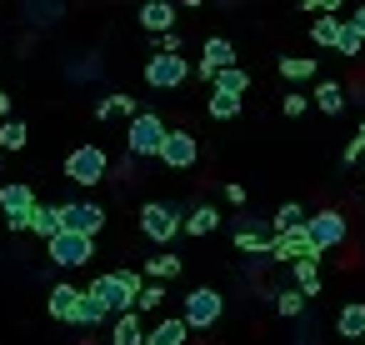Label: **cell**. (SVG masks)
<instances>
[{
  "instance_id": "1",
  "label": "cell",
  "mask_w": 365,
  "mask_h": 345,
  "mask_svg": "<svg viewBox=\"0 0 365 345\" xmlns=\"http://www.w3.org/2000/svg\"><path fill=\"white\" fill-rule=\"evenodd\" d=\"M86 290H91L96 300H106V310L120 320V315H135V300H140V290H145V275H140V270H106V275H96Z\"/></svg>"
},
{
  "instance_id": "2",
  "label": "cell",
  "mask_w": 365,
  "mask_h": 345,
  "mask_svg": "<svg viewBox=\"0 0 365 345\" xmlns=\"http://www.w3.org/2000/svg\"><path fill=\"white\" fill-rule=\"evenodd\" d=\"M165 135H170V125H165L155 110H140V115L130 120V130H125V150H130L135 160H160Z\"/></svg>"
},
{
  "instance_id": "3",
  "label": "cell",
  "mask_w": 365,
  "mask_h": 345,
  "mask_svg": "<svg viewBox=\"0 0 365 345\" xmlns=\"http://www.w3.org/2000/svg\"><path fill=\"white\" fill-rule=\"evenodd\" d=\"M220 315H225V295H220L215 285H195V290H185V310H180V320L190 325V335H195V330H215Z\"/></svg>"
},
{
  "instance_id": "4",
  "label": "cell",
  "mask_w": 365,
  "mask_h": 345,
  "mask_svg": "<svg viewBox=\"0 0 365 345\" xmlns=\"http://www.w3.org/2000/svg\"><path fill=\"white\" fill-rule=\"evenodd\" d=\"M180 225H185V215H180L170 200H150V205H140V235H145V240L170 245V240L180 235Z\"/></svg>"
},
{
  "instance_id": "5",
  "label": "cell",
  "mask_w": 365,
  "mask_h": 345,
  "mask_svg": "<svg viewBox=\"0 0 365 345\" xmlns=\"http://www.w3.org/2000/svg\"><path fill=\"white\" fill-rule=\"evenodd\" d=\"M36 205H41V200H36V190H31L26 180L0 185V215H6V230H11V235L31 230V210H36Z\"/></svg>"
},
{
  "instance_id": "6",
  "label": "cell",
  "mask_w": 365,
  "mask_h": 345,
  "mask_svg": "<svg viewBox=\"0 0 365 345\" xmlns=\"http://www.w3.org/2000/svg\"><path fill=\"white\" fill-rule=\"evenodd\" d=\"M106 170H110V160H106L101 145H76L66 155V180H76V185H101Z\"/></svg>"
},
{
  "instance_id": "7",
  "label": "cell",
  "mask_w": 365,
  "mask_h": 345,
  "mask_svg": "<svg viewBox=\"0 0 365 345\" xmlns=\"http://www.w3.org/2000/svg\"><path fill=\"white\" fill-rule=\"evenodd\" d=\"M61 230L96 240V235L106 230V205H96V200H66V205H61Z\"/></svg>"
},
{
  "instance_id": "8",
  "label": "cell",
  "mask_w": 365,
  "mask_h": 345,
  "mask_svg": "<svg viewBox=\"0 0 365 345\" xmlns=\"http://www.w3.org/2000/svg\"><path fill=\"white\" fill-rule=\"evenodd\" d=\"M190 81V61L185 56H150L145 61V86H155V91H180Z\"/></svg>"
},
{
  "instance_id": "9",
  "label": "cell",
  "mask_w": 365,
  "mask_h": 345,
  "mask_svg": "<svg viewBox=\"0 0 365 345\" xmlns=\"http://www.w3.org/2000/svg\"><path fill=\"white\" fill-rule=\"evenodd\" d=\"M46 250H51V260H56L61 270H81V265H91V260H96V240L71 235V230H61L56 240H46Z\"/></svg>"
},
{
  "instance_id": "10",
  "label": "cell",
  "mask_w": 365,
  "mask_h": 345,
  "mask_svg": "<svg viewBox=\"0 0 365 345\" xmlns=\"http://www.w3.org/2000/svg\"><path fill=\"white\" fill-rule=\"evenodd\" d=\"M305 230H310V245H315V250H335V245H345V235H350V225H345L340 210H315V215L305 220Z\"/></svg>"
},
{
  "instance_id": "11",
  "label": "cell",
  "mask_w": 365,
  "mask_h": 345,
  "mask_svg": "<svg viewBox=\"0 0 365 345\" xmlns=\"http://www.w3.org/2000/svg\"><path fill=\"white\" fill-rule=\"evenodd\" d=\"M195 160H200V140L190 130H170L165 145H160V165L165 170H190Z\"/></svg>"
},
{
  "instance_id": "12",
  "label": "cell",
  "mask_w": 365,
  "mask_h": 345,
  "mask_svg": "<svg viewBox=\"0 0 365 345\" xmlns=\"http://www.w3.org/2000/svg\"><path fill=\"white\" fill-rule=\"evenodd\" d=\"M270 260H320V250L310 245V230L305 225H295V230H280L275 235V245H270Z\"/></svg>"
},
{
  "instance_id": "13",
  "label": "cell",
  "mask_w": 365,
  "mask_h": 345,
  "mask_svg": "<svg viewBox=\"0 0 365 345\" xmlns=\"http://www.w3.org/2000/svg\"><path fill=\"white\" fill-rule=\"evenodd\" d=\"M235 66V46L225 41V36H210L205 46H200V66H195V76L210 86V76H220V71H230Z\"/></svg>"
},
{
  "instance_id": "14",
  "label": "cell",
  "mask_w": 365,
  "mask_h": 345,
  "mask_svg": "<svg viewBox=\"0 0 365 345\" xmlns=\"http://www.w3.org/2000/svg\"><path fill=\"white\" fill-rule=\"evenodd\" d=\"M270 245H275V235L260 230V215H240V220H235V250L265 255V260H270Z\"/></svg>"
},
{
  "instance_id": "15",
  "label": "cell",
  "mask_w": 365,
  "mask_h": 345,
  "mask_svg": "<svg viewBox=\"0 0 365 345\" xmlns=\"http://www.w3.org/2000/svg\"><path fill=\"white\" fill-rule=\"evenodd\" d=\"M81 295L86 290H76V285H51V295H46V310H51V320H66V325H76V310H81Z\"/></svg>"
},
{
  "instance_id": "16",
  "label": "cell",
  "mask_w": 365,
  "mask_h": 345,
  "mask_svg": "<svg viewBox=\"0 0 365 345\" xmlns=\"http://www.w3.org/2000/svg\"><path fill=\"white\" fill-rule=\"evenodd\" d=\"M135 21H140L145 31H155V36H170V31H175V6H170V0H145Z\"/></svg>"
},
{
  "instance_id": "17",
  "label": "cell",
  "mask_w": 365,
  "mask_h": 345,
  "mask_svg": "<svg viewBox=\"0 0 365 345\" xmlns=\"http://www.w3.org/2000/svg\"><path fill=\"white\" fill-rule=\"evenodd\" d=\"M185 340H190V325L180 315H165V320H155L145 330V345H185Z\"/></svg>"
},
{
  "instance_id": "18",
  "label": "cell",
  "mask_w": 365,
  "mask_h": 345,
  "mask_svg": "<svg viewBox=\"0 0 365 345\" xmlns=\"http://www.w3.org/2000/svg\"><path fill=\"white\" fill-rule=\"evenodd\" d=\"M335 335H345V340H360V335H365V300H345V305H340Z\"/></svg>"
},
{
  "instance_id": "19",
  "label": "cell",
  "mask_w": 365,
  "mask_h": 345,
  "mask_svg": "<svg viewBox=\"0 0 365 345\" xmlns=\"http://www.w3.org/2000/svg\"><path fill=\"white\" fill-rule=\"evenodd\" d=\"M210 91H215V96H240V101H245V91H250V71H245V66H230V71L210 76Z\"/></svg>"
},
{
  "instance_id": "20",
  "label": "cell",
  "mask_w": 365,
  "mask_h": 345,
  "mask_svg": "<svg viewBox=\"0 0 365 345\" xmlns=\"http://www.w3.org/2000/svg\"><path fill=\"white\" fill-rule=\"evenodd\" d=\"M340 31H345V21H340V16H315L310 41H315L320 51H340Z\"/></svg>"
},
{
  "instance_id": "21",
  "label": "cell",
  "mask_w": 365,
  "mask_h": 345,
  "mask_svg": "<svg viewBox=\"0 0 365 345\" xmlns=\"http://www.w3.org/2000/svg\"><path fill=\"white\" fill-rule=\"evenodd\" d=\"M31 230H36L41 240H56V235H61V205L41 200V205L31 210Z\"/></svg>"
},
{
  "instance_id": "22",
  "label": "cell",
  "mask_w": 365,
  "mask_h": 345,
  "mask_svg": "<svg viewBox=\"0 0 365 345\" xmlns=\"http://www.w3.org/2000/svg\"><path fill=\"white\" fill-rule=\"evenodd\" d=\"M180 230H185V235H210V230H220V210H215V205H190Z\"/></svg>"
},
{
  "instance_id": "23",
  "label": "cell",
  "mask_w": 365,
  "mask_h": 345,
  "mask_svg": "<svg viewBox=\"0 0 365 345\" xmlns=\"http://www.w3.org/2000/svg\"><path fill=\"white\" fill-rule=\"evenodd\" d=\"M315 110L320 115H340L345 110V86L340 81H320L315 86Z\"/></svg>"
},
{
  "instance_id": "24",
  "label": "cell",
  "mask_w": 365,
  "mask_h": 345,
  "mask_svg": "<svg viewBox=\"0 0 365 345\" xmlns=\"http://www.w3.org/2000/svg\"><path fill=\"white\" fill-rule=\"evenodd\" d=\"M106 320H110V310H106V300H96V295L86 290V295H81V310H76V325H81V330H101Z\"/></svg>"
},
{
  "instance_id": "25",
  "label": "cell",
  "mask_w": 365,
  "mask_h": 345,
  "mask_svg": "<svg viewBox=\"0 0 365 345\" xmlns=\"http://www.w3.org/2000/svg\"><path fill=\"white\" fill-rule=\"evenodd\" d=\"M110 345H145V325H140V315H120V320L110 325Z\"/></svg>"
},
{
  "instance_id": "26",
  "label": "cell",
  "mask_w": 365,
  "mask_h": 345,
  "mask_svg": "<svg viewBox=\"0 0 365 345\" xmlns=\"http://www.w3.org/2000/svg\"><path fill=\"white\" fill-rule=\"evenodd\" d=\"M275 71H280L285 81H310V76H315V56H280Z\"/></svg>"
},
{
  "instance_id": "27",
  "label": "cell",
  "mask_w": 365,
  "mask_h": 345,
  "mask_svg": "<svg viewBox=\"0 0 365 345\" xmlns=\"http://www.w3.org/2000/svg\"><path fill=\"white\" fill-rule=\"evenodd\" d=\"M295 225H305V205H300V200H285V205L270 215V235H280V230H295Z\"/></svg>"
},
{
  "instance_id": "28",
  "label": "cell",
  "mask_w": 365,
  "mask_h": 345,
  "mask_svg": "<svg viewBox=\"0 0 365 345\" xmlns=\"http://www.w3.org/2000/svg\"><path fill=\"white\" fill-rule=\"evenodd\" d=\"M295 290L310 300L320 295V260H295Z\"/></svg>"
},
{
  "instance_id": "29",
  "label": "cell",
  "mask_w": 365,
  "mask_h": 345,
  "mask_svg": "<svg viewBox=\"0 0 365 345\" xmlns=\"http://www.w3.org/2000/svg\"><path fill=\"white\" fill-rule=\"evenodd\" d=\"M275 315H280V320H300V315H305V295H300L295 285L275 290Z\"/></svg>"
},
{
  "instance_id": "30",
  "label": "cell",
  "mask_w": 365,
  "mask_h": 345,
  "mask_svg": "<svg viewBox=\"0 0 365 345\" xmlns=\"http://www.w3.org/2000/svg\"><path fill=\"white\" fill-rule=\"evenodd\" d=\"M175 275H180V255H150V265H145V280L165 285V280H175Z\"/></svg>"
},
{
  "instance_id": "31",
  "label": "cell",
  "mask_w": 365,
  "mask_h": 345,
  "mask_svg": "<svg viewBox=\"0 0 365 345\" xmlns=\"http://www.w3.org/2000/svg\"><path fill=\"white\" fill-rule=\"evenodd\" d=\"M240 105H245L240 96H215V91H210V101H205L210 120H235V115H240Z\"/></svg>"
},
{
  "instance_id": "32",
  "label": "cell",
  "mask_w": 365,
  "mask_h": 345,
  "mask_svg": "<svg viewBox=\"0 0 365 345\" xmlns=\"http://www.w3.org/2000/svg\"><path fill=\"white\" fill-rule=\"evenodd\" d=\"M26 140H31L26 120H0V150H26Z\"/></svg>"
},
{
  "instance_id": "33",
  "label": "cell",
  "mask_w": 365,
  "mask_h": 345,
  "mask_svg": "<svg viewBox=\"0 0 365 345\" xmlns=\"http://www.w3.org/2000/svg\"><path fill=\"white\" fill-rule=\"evenodd\" d=\"M160 300H165V285L145 280V290H140V300H135V315H150V310H160Z\"/></svg>"
},
{
  "instance_id": "34",
  "label": "cell",
  "mask_w": 365,
  "mask_h": 345,
  "mask_svg": "<svg viewBox=\"0 0 365 345\" xmlns=\"http://www.w3.org/2000/svg\"><path fill=\"white\" fill-rule=\"evenodd\" d=\"M360 155H365V120H360V130H355V135H350V145H345V150H340V160H345V165H355V160H360Z\"/></svg>"
},
{
  "instance_id": "35",
  "label": "cell",
  "mask_w": 365,
  "mask_h": 345,
  "mask_svg": "<svg viewBox=\"0 0 365 345\" xmlns=\"http://www.w3.org/2000/svg\"><path fill=\"white\" fill-rule=\"evenodd\" d=\"M360 51H365V41L345 26V31H340V51H335V56H360Z\"/></svg>"
},
{
  "instance_id": "36",
  "label": "cell",
  "mask_w": 365,
  "mask_h": 345,
  "mask_svg": "<svg viewBox=\"0 0 365 345\" xmlns=\"http://www.w3.org/2000/svg\"><path fill=\"white\" fill-rule=\"evenodd\" d=\"M185 51V41H180V31H170V36H160V56H180Z\"/></svg>"
},
{
  "instance_id": "37",
  "label": "cell",
  "mask_w": 365,
  "mask_h": 345,
  "mask_svg": "<svg viewBox=\"0 0 365 345\" xmlns=\"http://www.w3.org/2000/svg\"><path fill=\"white\" fill-rule=\"evenodd\" d=\"M280 110H285V115H305V110H310V101H305V96H285V101H280Z\"/></svg>"
},
{
  "instance_id": "38",
  "label": "cell",
  "mask_w": 365,
  "mask_h": 345,
  "mask_svg": "<svg viewBox=\"0 0 365 345\" xmlns=\"http://www.w3.org/2000/svg\"><path fill=\"white\" fill-rule=\"evenodd\" d=\"M345 26H350V31L365 41V6H355V16H345Z\"/></svg>"
},
{
  "instance_id": "39",
  "label": "cell",
  "mask_w": 365,
  "mask_h": 345,
  "mask_svg": "<svg viewBox=\"0 0 365 345\" xmlns=\"http://www.w3.org/2000/svg\"><path fill=\"white\" fill-rule=\"evenodd\" d=\"M225 200L240 210V205H245V185H235V180H230V185H225Z\"/></svg>"
},
{
  "instance_id": "40",
  "label": "cell",
  "mask_w": 365,
  "mask_h": 345,
  "mask_svg": "<svg viewBox=\"0 0 365 345\" xmlns=\"http://www.w3.org/2000/svg\"><path fill=\"white\" fill-rule=\"evenodd\" d=\"M0 120H11V91L0 86Z\"/></svg>"
},
{
  "instance_id": "41",
  "label": "cell",
  "mask_w": 365,
  "mask_h": 345,
  "mask_svg": "<svg viewBox=\"0 0 365 345\" xmlns=\"http://www.w3.org/2000/svg\"><path fill=\"white\" fill-rule=\"evenodd\" d=\"M360 345H365V335H360Z\"/></svg>"
}]
</instances>
